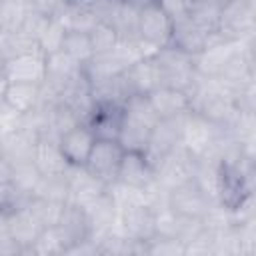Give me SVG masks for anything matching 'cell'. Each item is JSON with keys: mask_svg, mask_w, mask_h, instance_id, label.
<instances>
[{"mask_svg": "<svg viewBox=\"0 0 256 256\" xmlns=\"http://www.w3.org/2000/svg\"><path fill=\"white\" fill-rule=\"evenodd\" d=\"M158 114L152 108L148 94H134L124 102L122 126L118 140L126 150H140L144 152L150 140L154 126L158 124Z\"/></svg>", "mask_w": 256, "mask_h": 256, "instance_id": "6da1fadb", "label": "cell"}, {"mask_svg": "<svg viewBox=\"0 0 256 256\" xmlns=\"http://www.w3.org/2000/svg\"><path fill=\"white\" fill-rule=\"evenodd\" d=\"M154 56H156V62L160 68L162 86L178 88V90L192 94V90L198 82L194 56H190L182 50H176L172 46L160 48L158 52H154Z\"/></svg>", "mask_w": 256, "mask_h": 256, "instance_id": "7a4b0ae2", "label": "cell"}, {"mask_svg": "<svg viewBox=\"0 0 256 256\" xmlns=\"http://www.w3.org/2000/svg\"><path fill=\"white\" fill-rule=\"evenodd\" d=\"M224 128L216 126L202 114L190 110L184 116V126H182V146L198 160L204 156H218L216 148L222 138Z\"/></svg>", "mask_w": 256, "mask_h": 256, "instance_id": "3957f363", "label": "cell"}, {"mask_svg": "<svg viewBox=\"0 0 256 256\" xmlns=\"http://www.w3.org/2000/svg\"><path fill=\"white\" fill-rule=\"evenodd\" d=\"M174 30V20L164 12V8L156 4H148L138 10V24H136V38L148 50V54L158 52L170 44Z\"/></svg>", "mask_w": 256, "mask_h": 256, "instance_id": "277c9868", "label": "cell"}, {"mask_svg": "<svg viewBox=\"0 0 256 256\" xmlns=\"http://www.w3.org/2000/svg\"><path fill=\"white\" fill-rule=\"evenodd\" d=\"M256 32V10L250 0H230L222 6L218 34L230 40H248Z\"/></svg>", "mask_w": 256, "mask_h": 256, "instance_id": "5b68a950", "label": "cell"}, {"mask_svg": "<svg viewBox=\"0 0 256 256\" xmlns=\"http://www.w3.org/2000/svg\"><path fill=\"white\" fill-rule=\"evenodd\" d=\"M124 152H126V148L120 144V140L98 138L84 168L90 174H94L98 180H102L104 184L110 186L118 180V170H120Z\"/></svg>", "mask_w": 256, "mask_h": 256, "instance_id": "8992f818", "label": "cell"}, {"mask_svg": "<svg viewBox=\"0 0 256 256\" xmlns=\"http://www.w3.org/2000/svg\"><path fill=\"white\" fill-rule=\"evenodd\" d=\"M44 226L36 220V216L30 212V208L24 204L14 210H4L0 220V232L8 234L22 250L24 254H30L32 244L40 236Z\"/></svg>", "mask_w": 256, "mask_h": 256, "instance_id": "52a82bcc", "label": "cell"}, {"mask_svg": "<svg viewBox=\"0 0 256 256\" xmlns=\"http://www.w3.org/2000/svg\"><path fill=\"white\" fill-rule=\"evenodd\" d=\"M186 116V114H184ZM184 116L176 118H160L158 124L154 126L148 146H146V156L152 162L154 170L156 166L182 144V126H184Z\"/></svg>", "mask_w": 256, "mask_h": 256, "instance_id": "ba28073f", "label": "cell"}, {"mask_svg": "<svg viewBox=\"0 0 256 256\" xmlns=\"http://www.w3.org/2000/svg\"><path fill=\"white\" fill-rule=\"evenodd\" d=\"M166 200H168L170 208L186 220H202L204 214L208 212V208L212 206V200L194 182V178L168 190Z\"/></svg>", "mask_w": 256, "mask_h": 256, "instance_id": "9c48e42d", "label": "cell"}, {"mask_svg": "<svg viewBox=\"0 0 256 256\" xmlns=\"http://www.w3.org/2000/svg\"><path fill=\"white\" fill-rule=\"evenodd\" d=\"M196 158L180 144L174 152H170L158 166H156V182L168 192L174 186H180L194 178L196 172Z\"/></svg>", "mask_w": 256, "mask_h": 256, "instance_id": "30bf717a", "label": "cell"}, {"mask_svg": "<svg viewBox=\"0 0 256 256\" xmlns=\"http://www.w3.org/2000/svg\"><path fill=\"white\" fill-rule=\"evenodd\" d=\"M4 82H30L44 84L46 80V54L42 50L28 52L10 60H2Z\"/></svg>", "mask_w": 256, "mask_h": 256, "instance_id": "8fae6325", "label": "cell"}, {"mask_svg": "<svg viewBox=\"0 0 256 256\" xmlns=\"http://www.w3.org/2000/svg\"><path fill=\"white\" fill-rule=\"evenodd\" d=\"M244 40H230V38H216L210 42V46L194 58L198 76H220L226 64L234 58L236 52L244 48Z\"/></svg>", "mask_w": 256, "mask_h": 256, "instance_id": "7c38bea8", "label": "cell"}, {"mask_svg": "<svg viewBox=\"0 0 256 256\" xmlns=\"http://www.w3.org/2000/svg\"><path fill=\"white\" fill-rule=\"evenodd\" d=\"M66 176H68V186H70L68 202L78 204L82 208H86L88 204L96 202L100 196H104L108 192V184L98 180L84 166H70Z\"/></svg>", "mask_w": 256, "mask_h": 256, "instance_id": "4fadbf2b", "label": "cell"}, {"mask_svg": "<svg viewBox=\"0 0 256 256\" xmlns=\"http://www.w3.org/2000/svg\"><path fill=\"white\" fill-rule=\"evenodd\" d=\"M216 38H220V34H208L202 28H198L188 16H184V18L174 20V30H172V38H170L168 46H172L176 50H182V52L196 58Z\"/></svg>", "mask_w": 256, "mask_h": 256, "instance_id": "5bb4252c", "label": "cell"}, {"mask_svg": "<svg viewBox=\"0 0 256 256\" xmlns=\"http://www.w3.org/2000/svg\"><path fill=\"white\" fill-rule=\"evenodd\" d=\"M96 140L98 138L92 132V128L86 122H80L74 128H70L68 132H64L58 142H60V148H62L66 160L70 162V166H86Z\"/></svg>", "mask_w": 256, "mask_h": 256, "instance_id": "9a60e30c", "label": "cell"}, {"mask_svg": "<svg viewBox=\"0 0 256 256\" xmlns=\"http://www.w3.org/2000/svg\"><path fill=\"white\" fill-rule=\"evenodd\" d=\"M122 184L128 186H136V188H148L156 182V170L152 166V162L148 160L146 152L140 150H126L120 170H118V180Z\"/></svg>", "mask_w": 256, "mask_h": 256, "instance_id": "2e32d148", "label": "cell"}, {"mask_svg": "<svg viewBox=\"0 0 256 256\" xmlns=\"http://www.w3.org/2000/svg\"><path fill=\"white\" fill-rule=\"evenodd\" d=\"M148 100L152 108L156 110L158 118H176L184 116L192 110V98L188 92L170 88V86H158L148 94Z\"/></svg>", "mask_w": 256, "mask_h": 256, "instance_id": "e0dca14e", "label": "cell"}, {"mask_svg": "<svg viewBox=\"0 0 256 256\" xmlns=\"http://www.w3.org/2000/svg\"><path fill=\"white\" fill-rule=\"evenodd\" d=\"M122 114H124V104L120 102H96L86 124L92 128L96 138L118 140L120 126H122Z\"/></svg>", "mask_w": 256, "mask_h": 256, "instance_id": "ac0fdd59", "label": "cell"}, {"mask_svg": "<svg viewBox=\"0 0 256 256\" xmlns=\"http://www.w3.org/2000/svg\"><path fill=\"white\" fill-rule=\"evenodd\" d=\"M126 82L132 94H150L154 88L162 86L160 80V68L154 54H148L140 60H136L126 72Z\"/></svg>", "mask_w": 256, "mask_h": 256, "instance_id": "d6986e66", "label": "cell"}, {"mask_svg": "<svg viewBox=\"0 0 256 256\" xmlns=\"http://www.w3.org/2000/svg\"><path fill=\"white\" fill-rule=\"evenodd\" d=\"M32 160L42 174H66L70 170V162L66 160L58 138H50V136L38 138Z\"/></svg>", "mask_w": 256, "mask_h": 256, "instance_id": "ffe728a7", "label": "cell"}, {"mask_svg": "<svg viewBox=\"0 0 256 256\" xmlns=\"http://www.w3.org/2000/svg\"><path fill=\"white\" fill-rule=\"evenodd\" d=\"M2 102L18 110L20 114H28L42 102V84L2 80Z\"/></svg>", "mask_w": 256, "mask_h": 256, "instance_id": "44dd1931", "label": "cell"}, {"mask_svg": "<svg viewBox=\"0 0 256 256\" xmlns=\"http://www.w3.org/2000/svg\"><path fill=\"white\" fill-rule=\"evenodd\" d=\"M58 226L66 234L70 246H74L78 242H84V240H90V222H88L86 210L78 204L66 202Z\"/></svg>", "mask_w": 256, "mask_h": 256, "instance_id": "7402d4cb", "label": "cell"}, {"mask_svg": "<svg viewBox=\"0 0 256 256\" xmlns=\"http://www.w3.org/2000/svg\"><path fill=\"white\" fill-rule=\"evenodd\" d=\"M40 50V44L36 38H32L30 34H26L22 28L20 30H12V32H0V54L2 60H10L28 52H36Z\"/></svg>", "mask_w": 256, "mask_h": 256, "instance_id": "603a6c76", "label": "cell"}, {"mask_svg": "<svg viewBox=\"0 0 256 256\" xmlns=\"http://www.w3.org/2000/svg\"><path fill=\"white\" fill-rule=\"evenodd\" d=\"M222 4L218 0H194L188 18L208 34H218Z\"/></svg>", "mask_w": 256, "mask_h": 256, "instance_id": "cb8c5ba5", "label": "cell"}, {"mask_svg": "<svg viewBox=\"0 0 256 256\" xmlns=\"http://www.w3.org/2000/svg\"><path fill=\"white\" fill-rule=\"evenodd\" d=\"M70 248V242L66 234L60 230V226H48L40 232L36 242L30 248V254L34 256H56V254H66Z\"/></svg>", "mask_w": 256, "mask_h": 256, "instance_id": "d4e9b609", "label": "cell"}, {"mask_svg": "<svg viewBox=\"0 0 256 256\" xmlns=\"http://www.w3.org/2000/svg\"><path fill=\"white\" fill-rule=\"evenodd\" d=\"M58 20L66 26V30H78V32H92L102 18L98 16V12L94 8H82V6H72L68 4L60 14Z\"/></svg>", "mask_w": 256, "mask_h": 256, "instance_id": "484cf974", "label": "cell"}, {"mask_svg": "<svg viewBox=\"0 0 256 256\" xmlns=\"http://www.w3.org/2000/svg\"><path fill=\"white\" fill-rule=\"evenodd\" d=\"M32 196L54 200V202H68V196H70L68 176L66 174H42Z\"/></svg>", "mask_w": 256, "mask_h": 256, "instance_id": "4316f807", "label": "cell"}, {"mask_svg": "<svg viewBox=\"0 0 256 256\" xmlns=\"http://www.w3.org/2000/svg\"><path fill=\"white\" fill-rule=\"evenodd\" d=\"M62 50H64L68 56H72L76 62H80L82 66H84L86 62H90V60L96 56L90 34H88V32H78V30H68V32H66Z\"/></svg>", "mask_w": 256, "mask_h": 256, "instance_id": "83f0119b", "label": "cell"}, {"mask_svg": "<svg viewBox=\"0 0 256 256\" xmlns=\"http://www.w3.org/2000/svg\"><path fill=\"white\" fill-rule=\"evenodd\" d=\"M30 8V4L18 0H0V32L20 30Z\"/></svg>", "mask_w": 256, "mask_h": 256, "instance_id": "f1b7e54d", "label": "cell"}, {"mask_svg": "<svg viewBox=\"0 0 256 256\" xmlns=\"http://www.w3.org/2000/svg\"><path fill=\"white\" fill-rule=\"evenodd\" d=\"M92 44H94V52L96 54H110L118 48L122 36L118 34V30L110 24V22H100L92 32H90Z\"/></svg>", "mask_w": 256, "mask_h": 256, "instance_id": "f546056e", "label": "cell"}, {"mask_svg": "<svg viewBox=\"0 0 256 256\" xmlns=\"http://www.w3.org/2000/svg\"><path fill=\"white\" fill-rule=\"evenodd\" d=\"M66 26L58 20V18H52V22H50V26L46 28V32L42 34V38L38 40V44H40V50L48 56V54H52V52H58V50H62V44H64V38H66Z\"/></svg>", "mask_w": 256, "mask_h": 256, "instance_id": "4dcf8cb0", "label": "cell"}, {"mask_svg": "<svg viewBox=\"0 0 256 256\" xmlns=\"http://www.w3.org/2000/svg\"><path fill=\"white\" fill-rule=\"evenodd\" d=\"M50 22H52V18H50V16H46V14H42V12L34 10V8H30V12H28V14H26V18H24L22 30H24L26 34H30L32 38L40 40V38H42V34L46 32V28L50 26Z\"/></svg>", "mask_w": 256, "mask_h": 256, "instance_id": "1f68e13d", "label": "cell"}, {"mask_svg": "<svg viewBox=\"0 0 256 256\" xmlns=\"http://www.w3.org/2000/svg\"><path fill=\"white\" fill-rule=\"evenodd\" d=\"M158 4L164 8V12L172 18V20H178V18H184L188 16L194 0H158Z\"/></svg>", "mask_w": 256, "mask_h": 256, "instance_id": "d6a6232c", "label": "cell"}, {"mask_svg": "<svg viewBox=\"0 0 256 256\" xmlns=\"http://www.w3.org/2000/svg\"><path fill=\"white\" fill-rule=\"evenodd\" d=\"M240 108L252 116H256V80H250L240 92H238Z\"/></svg>", "mask_w": 256, "mask_h": 256, "instance_id": "836d02e7", "label": "cell"}, {"mask_svg": "<svg viewBox=\"0 0 256 256\" xmlns=\"http://www.w3.org/2000/svg\"><path fill=\"white\" fill-rule=\"evenodd\" d=\"M68 6L66 0H32V8L50 16V18H58V14Z\"/></svg>", "mask_w": 256, "mask_h": 256, "instance_id": "e575fe53", "label": "cell"}, {"mask_svg": "<svg viewBox=\"0 0 256 256\" xmlns=\"http://www.w3.org/2000/svg\"><path fill=\"white\" fill-rule=\"evenodd\" d=\"M66 2L72 4V6H82V8H96L104 0H66Z\"/></svg>", "mask_w": 256, "mask_h": 256, "instance_id": "d590c367", "label": "cell"}, {"mask_svg": "<svg viewBox=\"0 0 256 256\" xmlns=\"http://www.w3.org/2000/svg\"><path fill=\"white\" fill-rule=\"evenodd\" d=\"M122 2L130 4V6H134V8H144V6H148V4H156L158 0H122Z\"/></svg>", "mask_w": 256, "mask_h": 256, "instance_id": "8d00e7d4", "label": "cell"}, {"mask_svg": "<svg viewBox=\"0 0 256 256\" xmlns=\"http://www.w3.org/2000/svg\"><path fill=\"white\" fill-rule=\"evenodd\" d=\"M18 2H24V4H30L32 6V0H18Z\"/></svg>", "mask_w": 256, "mask_h": 256, "instance_id": "74e56055", "label": "cell"}]
</instances>
